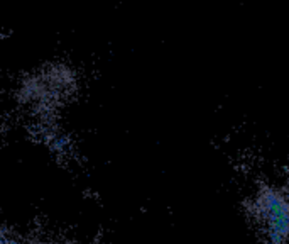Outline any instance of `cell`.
I'll list each match as a JSON object with an SVG mask.
<instances>
[{
	"instance_id": "cell-2",
	"label": "cell",
	"mask_w": 289,
	"mask_h": 244,
	"mask_svg": "<svg viewBox=\"0 0 289 244\" xmlns=\"http://www.w3.org/2000/svg\"><path fill=\"white\" fill-rule=\"evenodd\" d=\"M2 244H46V242L31 241V239H26V237H19V236H9L7 231H4L2 232Z\"/></svg>"
},
{
	"instance_id": "cell-1",
	"label": "cell",
	"mask_w": 289,
	"mask_h": 244,
	"mask_svg": "<svg viewBox=\"0 0 289 244\" xmlns=\"http://www.w3.org/2000/svg\"><path fill=\"white\" fill-rule=\"evenodd\" d=\"M247 211L265 244H289V178L259 188Z\"/></svg>"
}]
</instances>
